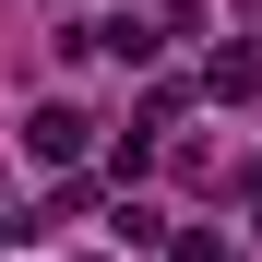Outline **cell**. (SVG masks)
<instances>
[{
	"label": "cell",
	"mask_w": 262,
	"mask_h": 262,
	"mask_svg": "<svg viewBox=\"0 0 262 262\" xmlns=\"http://www.w3.org/2000/svg\"><path fill=\"white\" fill-rule=\"evenodd\" d=\"M83 143H96V119H83V107H36V119H24V155H36V167H72Z\"/></svg>",
	"instance_id": "6da1fadb"
},
{
	"label": "cell",
	"mask_w": 262,
	"mask_h": 262,
	"mask_svg": "<svg viewBox=\"0 0 262 262\" xmlns=\"http://www.w3.org/2000/svg\"><path fill=\"white\" fill-rule=\"evenodd\" d=\"M179 262H227V250H214V238H203V227H191V238H179Z\"/></svg>",
	"instance_id": "7a4b0ae2"
}]
</instances>
